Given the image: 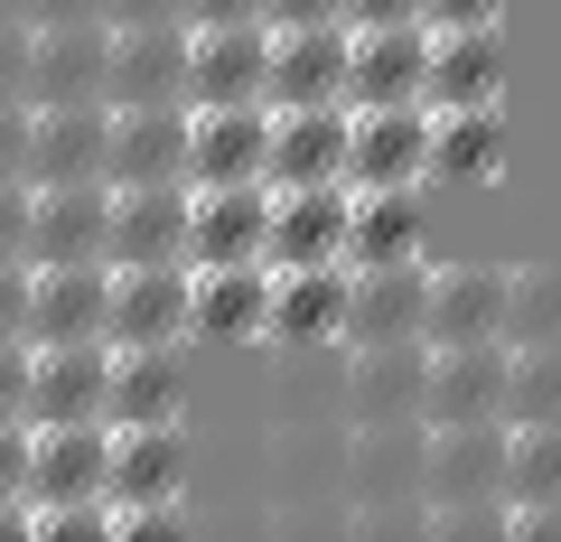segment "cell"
Returning <instances> with one entry per match:
<instances>
[{
	"instance_id": "cell-34",
	"label": "cell",
	"mask_w": 561,
	"mask_h": 542,
	"mask_svg": "<svg viewBox=\"0 0 561 542\" xmlns=\"http://www.w3.org/2000/svg\"><path fill=\"white\" fill-rule=\"evenodd\" d=\"M421 28H505V0H421Z\"/></svg>"
},
{
	"instance_id": "cell-7",
	"label": "cell",
	"mask_w": 561,
	"mask_h": 542,
	"mask_svg": "<svg viewBox=\"0 0 561 542\" xmlns=\"http://www.w3.org/2000/svg\"><path fill=\"white\" fill-rule=\"evenodd\" d=\"M262 103H346V20H290L262 47Z\"/></svg>"
},
{
	"instance_id": "cell-24",
	"label": "cell",
	"mask_w": 561,
	"mask_h": 542,
	"mask_svg": "<svg viewBox=\"0 0 561 542\" xmlns=\"http://www.w3.org/2000/svg\"><path fill=\"white\" fill-rule=\"evenodd\" d=\"M421 103H505V28H431Z\"/></svg>"
},
{
	"instance_id": "cell-16",
	"label": "cell",
	"mask_w": 561,
	"mask_h": 542,
	"mask_svg": "<svg viewBox=\"0 0 561 542\" xmlns=\"http://www.w3.org/2000/svg\"><path fill=\"white\" fill-rule=\"evenodd\" d=\"M103 141H113V103H28V187L103 178Z\"/></svg>"
},
{
	"instance_id": "cell-41",
	"label": "cell",
	"mask_w": 561,
	"mask_h": 542,
	"mask_svg": "<svg viewBox=\"0 0 561 542\" xmlns=\"http://www.w3.org/2000/svg\"><path fill=\"white\" fill-rule=\"evenodd\" d=\"M103 20L131 28V20H187V0H103Z\"/></svg>"
},
{
	"instance_id": "cell-31",
	"label": "cell",
	"mask_w": 561,
	"mask_h": 542,
	"mask_svg": "<svg viewBox=\"0 0 561 542\" xmlns=\"http://www.w3.org/2000/svg\"><path fill=\"white\" fill-rule=\"evenodd\" d=\"M561 496V422H505V505Z\"/></svg>"
},
{
	"instance_id": "cell-19",
	"label": "cell",
	"mask_w": 561,
	"mask_h": 542,
	"mask_svg": "<svg viewBox=\"0 0 561 542\" xmlns=\"http://www.w3.org/2000/svg\"><path fill=\"white\" fill-rule=\"evenodd\" d=\"M103 374H113V346L84 337V346H28V430L47 422H103Z\"/></svg>"
},
{
	"instance_id": "cell-12",
	"label": "cell",
	"mask_w": 561,
	"mask_h": 542,
	"mask_svg": "<svg viewBox=\"0 0 561 542\" xmlns=\"http://www.w3.org/2000/svg\"><path fill=\"white\" fill-rule=\"evenodd\" d=\"M103 103H187V20H131V28H113Z\"/></svg>"
},
{
	"instance_id": "cell-4",
	"label": "cell",
	"mask_w": 561,
	"mask_h": 542,
	"mask_svg": "<svg viewBox=\"0 0 561 542\" xmlns=\"http://www.w3.org/2000/svg\"><path fill=\"white\" fill-rule=\"evenodd\" d=\"M272 319V262H187V337L262 346Z\"/></svg>"
},
{
	"instance_id": "cell-22",
	"label": "cell",
	"mask_w": 561,
	"mask_h": 542,
	"mask_svg": "<svg viewBox=\"0 0 561 542\" xmlns=\"http://www.w3.org/2000/svg\"><path fill=\"white\" fill-rule=\"evenodd\" d=\"M262 20H206L187 28V103H262Z\"/></svg>"
},
{
	"instance_id": "cell-26",
	"label": "cell",
	"mask_w": 561,
	"mask_h": 542,
	"mask_svg": "<svg viewBox=\"0 0 561 542\" xmlns=\"http://www.w3.org/2000/svg\"><path fill=\"white\" fill-rule=\"evenodd\" d=\"M187 412V374H179V346H113V374H103V430H150V422H179Z\"/></svg>"
},
{
	"instance_id": "cell-42",
	"label": "cell",
	"mask_w": 561,
	"mask_h": 542,
	"mask_svg": "<svg viewBox=\"0 0 561 542\" xmlns=\"http://www.w3.org/2000/svg\"><path fill=\"white\" fill-rule=\"evenodd\" d=\"M206 20H262V0H187V28Z\"/></svg>"
},
{
	"instance_id": "cell-13",
	"label": "cell",
	"mask_w": 561,
	"mask_h": 542,
	"mask_svg": "<svg viewBox=\"0 0 561 542\" xmlns=\"http://www.w3.org/2000/svg\"><path fill=\"white\" fill-rule=\"evenodd\" d=\"M346 327V262H290L272 272V319H262V346H290V356H319Z\"/></svg>"
},
{
	"instance_id": "cell-18",
	"label": "cell",
	"mask_w": 561,
	"mask_h": 542,
	"mask_svg": "<svg viewBox=\"0 0 561 542\" xmlns=\"http://www.w3.org/2000/svg\"><path fill=\"white\" fill-rule=\"evenodd\" d=\"M103 262H187V178H140V187H113Z\"/></svg>"
},
{
	"instance_id": "cell-43",
	"label": "cell",
	"mask_w": 561,
	"mask_h": 542,
	"mask_svg": "<svg viewBox=\"0 0 561 542\" xmlns=\"http://www.w3.org/2000/svg\"><path fill=\"white\" fill-rule=\"evenodd\" d=\"M365 20H421V0H346V28Z\"/></svg>"
},
{
	"instance_id": "cell-36",
	"label": "cell",
	"mask_w": 561,
	"mask_h": 542,
	"mask_svg": "<svg viewBox=\"0 0 561 542\" xmlns=\"http://www.w3.org/2000/svg\"><path fill=\"white\" fill-rule=\"evenodd\" d=\"M0 103H28V20H0Z\"/></svg>"
},
{
	"instance_id": "cell-29",
	"label": "cell",
	"mask_w": 561,
	"mask_h": 542,
	"mask_svg": "<svg viewBox=\"0 0 561 542\" xmlns=\"http://www.w3.org/2000/svg\"><path fill=\"white\" fill-rule=\"evenodd\" d=\"M421 253V187H346V272Z\"/></svg>"
},
{
	"instance_id": "cell-33",
	"label": "cell",
	"mask_w": 561,
	"mask_h": 542,
	"mask_svg": "<svg viewBox=\"0 0 561 542\" xmlns=\"http://www.w3.org/2000/svg\"><path fill=\"white\" fill-rule=\"evenodd\" d=\"M0 346H28V262H0Z\"/></svg>"
},
{
	"instance_id": "cell-37",
	"label": "cell",
	"mask_w": 561,
	"mask_h": 542,
	"mask_svg": "<svg viewBox=\"0 0 561 542\" xmlns=\"http://www.w3.org/2000/svg\"><path fill=\"white\" fill-rule=\"evenodd\" d=\"M28 496V422H0V505Z\"/></svg>"
},
{
	"instance_id": "cell-20",
	"label": "cell",
	"mask_w": 561,
	"mask_h": 542,
	"mask_svg": "<svg viewBox=\"0 0 561 542\" xmlns=\"http://www.w3.org/2000/svg\"><path fill=\"white\" fill-rule=\"evenodd\" d=\"M421 57H431V28L421 20L346 28V103H421Z\"/></svg>"
},
{
	"instance_id": "cell-32",
	"label": "cell",
	"mask_w": 561,
	"mask_h": 542,
	"mask_svg": "<svg viewBox=\"0 0 561 542\" xmlns=\"http://www.w3.org/2000/svg\"><path fill=\"white\" fill-rule=\"evenodd\" d=\"M505 422H561V346H515V365H505Z\"/></svg>"
},
{
	"instance_id": "cell-23",
	"label": "cell",
	"mask_w": 561,
	"mask_h": 542,
	"mask_svg": "<svg viewBox=\"0 0 561 542\" xmlns=\"http://www.w3.org/2000/svg\"><path fill=\"white\" fill-rule=\"evenodd\" d=\"M272 234V187H187V262H262Z\"/></svg>"
},
{
	"instance_id": "cell-30",
	"label": "cell",
	"mask_w": 561,
	"mask_h": 542,
	"mask_svg": "<svg viewBox=\"0 0 561 542\" xmlns=\"http://www.w3.org/2000/svg\"><path fill=\"white\" fill-rule=\"evenodd\" d=\"M505 346H561V262L505 272Z\"/></svg>"
},
{
	"instance_id": "cell-11",
	"label": "cell",
	"mask_w": 561,
	"mask_h": 542,
	"mask_svg": "<svg viewBox=\"0 0 561 542\" xmlns=\"http://www.w3.org/2000/svg\"><path fill=\"white\" fill-rule=\"evenodd\" d=\"M113 262H28V346H84L103 337Z\"/></svg>"
},
{
	"instance_id": "cell-8",
	"label": "cell",
	"mask_w": 561,
	"mask_h": 542,
	"mask_svg": "<svg viewBox=\"0 0 561 542\" xmlns=\"http://www.w3.org/2000/svg\"><path fill=\"white\" fill-rule=\"evenodd\" d=\"M272 150V103H187V187H243Z\"/></svg>"
},
{
	"instance_id": "cell-2",
	"label": "cell",
	"mask_w": 561,
	"mask_h": 542,
	"mask_svg": "<svg viewBox=\"0 0 561 542\" xmlns=\"http://www.w3.org/2000/svg\"><path fill=\"white\" fill-rule=\"evenodd\" d=\"M103 346H187V262H113Z\"/></svg>"
},
{
	"instance_id": "cell-6",
	"label": "cell",
	"mask_w": 561,
	"mask_h": 542,
	"mask_svg": "<svg viewBox=\"0 0 561 542\" xmlns=\"http://www.w3.org/2000/svg\"><path fill=\"white\" fill-rule=\"evenodd\" d=\"M346 356V430H383V422H421V383H431V346L393 337V346H337Z\"/></svg>"
},
{
	"instance_id": "cell-5",
	"label": "cell",
	"mask_w": 561,
	"mask_h": 542,
	"mask_svg": "<svg viewBox=\"0 0 561 542\" xmlns=\"http://www.w3.org/2000/svg\"><path fill=\"white\" fill-rule=\"evenodd\" d=\"M262 187H346V103H272Z\"/></svg>"
},
{
	"instance_id": "cell-25",
	"label": "cell",
	"mask_w": 561,
	"mask_h": 542,
	"mask_svg": "<svg viewBox=\"0 0 561 542\" xmlns=\"http://www.w3.org/2000/svg\"><path fill=\"white\" fill-rule=\"evenodd\" d=\"M103 459H113V430H103V422H47V430H28V505L103 496Z\"/></svg>"
},
{
	"instance_id": "cell-1",
	"label": "cell",
	"mask_w": 561,
	"mask_h": 542,
	"mask_svg": "<svg viewBox=\"0 0 561 542\" xmlns=\"http://www.w3.org/2000/svg\"><path fill=\"white\" fill-rule=\"evenodd\" d=\"M346 187H431V113L346 103Z\"/></svg>"
},
{
	"instance_id": "cell-15",
	"label": "cell",
	"mask_w": 561,
	"mask_h": 542,
	"mask_svg": "<svg viewBox=\"0 0 561 542\" xmlns=\"http://www.w3.org/2000/svg\"><path fill=\"white\" fill-rule=\"evenodd\" d=\"M421 300H431V262H375V272H346V327L337 346H393L421 337Z\"/></svg>"
},
{
	"instance_id": "cell-21",
	"label": "cell",
	"mask_w": 561,
	"mask_h": 542,
	"mask_svg": "<svg viewBox=\"0 0 561 542\" xmlns=\"http://www.w3.org/2000/svg\"><path fill=\"white\" fill-rule=\"evenodd\" d=\"M103 178H187V103H113V141H103Z\"/></svg>"
},
{
	"instance_id": "cell-38",
	"label": "cell",
	"mask_w": 561,
	"mask_h": 542,
	"mask_svg": "<svg viewBox=\"0 0 561 542\" xmlns=\"http://www.w3.org/2000/svg\"><path fill=\"white\" fill-rule=\"evenodd\" d=\"M0 178H28V103H0Z\"/></svg>"
},
{
	"instance_id": "cell-39",
	"label": "cell",
	"mask_w": 561,
	"mask_h": 542,
	"mask_svg": "<svg viewBox=\"0 0 561 542\" xmlns=\"http://www.w3.org/2000/svg\"><path fill=\"white\" fill-rule=\"evenodd\" d=\"M28 412V346H0V422Z\"/></svg>"
},
{
	"instance_id": "cell-9",
	"label": "cell",
	"mask_w": 561,
	"mask_h": 542,
	"mask_svg": "<svg viewBox=\"0 0 561 542\" xmlns=\"http://www.w3.org/2000/svg\"><path fill=\"white\" fill-rule=\"evenodd\" d=\"M113 20H28V103H103Z\"/></svg>"
},
{
	"instance_id": "cell-45",
	"label": "cell",
	"mask_w": 561,
	"mask_h": 542,
	"mask_svg": "<svg viewBox=\"0 0 561 542\" xmlns=\"http://www.w3.org/2000/svg\"><path fill=\"white\" fill-rule=\"evenodd\" d=\"M0 20H28V0H0Z\"/></svg>"
},
{
	"instance_id": "cell-40",
	"label": "cell",
	"mask_w": 561,
	"mask_h": 542,
	"mask_svg": "<svg viewBox=\"0 0 561 542\" xmlns=\"http://www.w3.org/2000/svg\"><path fill=\"white\" fill-rule=\"evenodd\" d=\"M262 20L290 28V20H346V0H262Z\"/></svg>"
},
{
	"instance_id": "cell-14",
	"label": "cell",
	"mask_w": 561,
	"mask_h": 542,
	"mask_svg": "<svg viewBox=\"0 0 561 542\" xmlns=\"http://www.w3.org/2000/svg\"><path fill=\"white\" fill-rule=\"evenodd\" d=\"M486 337H505V272H486V262H431L421 346H486Z\"/></svg>"
},
{
	"instance_id": "cell-10",
	"label": "cell",
	"mask_w": 561,
	"mask_h": 542,
	"mask_svg": "<svg viewBox=\"0 0 561 542\" xmlns=\"http://www.w3.org/2000/svg\"><path fill=\"white\" fill-rule=\"evenodd\" d=\"M187 496V430L150 422V430H113V459H103V505L122 515H160Z\"/></svg>"
},
{
	"instance_id": "cell-3",
	"label": "cell",
	"mask_w": 561,
	"mask_h": 542,
	"mask_svg": "<svg viewBox=\"0 0 561 542\" xmlns=\"http://www.w3.org/2000/svg\"><path fill=\"white\" fill-rule=\"evenodd\" d=\"M505 365L515 346H431V383H421V430H468V422H505Z\"/></svg>"
},
{
	"instance_id": "cell-44",
	"label": "cell",
	"mask_w": 561,
	"mask_h": 542,
	"mask_svg": "<svg viewBox=\"0 0 561 542\" xmlns=\"http://www.w3.org/2000/svg\"><path fill=\"white\" fill-rule=\"evenodd\" d=\"M28 20H103V0H28Z\"/></svg>"
},
{
	"instance_id": "cell-27",
	"label": "cell",
	"mask_w": 561,
	"mask_h": 542,
	"mask_svg": "<svg viewBox=\"0 0 561 542\" xmlns=\"http://www.w3.org/2000/svg\"><path fill=\"white\" fill-rule=\"evenodd\" d=\"M496 169H505V103H440L431 113V187H486Z\"/></svg>"
},
{
	"instance_id": "cell-28",
	"label": "cell",
	"mask_w": 561,
	"mask_h": 542,
	"mask_svg": "<svg viewBox=\"0 0 561 542\" xmlns=\"http://www.w3.org/2000/svg\"><path fill=\"white\" fill-rule=\"evenodd\" d=\"M262 262L272 272H290V262H346V187H272Z\"/></svg>"
},
{
	"instance_id": "cell-35",
	"label": "cell",
	"mask_w": 561,
	"mask_h": 542,
	"mask_svg": "<svg viewBox=\"0 0 561 542\" xmlns=\"http://www.w3.org/2000/svg\"><path fill=\"white\" fill-rule=\"evenodd\" d=\"M0 262H28V178H0Z\"/></svg>"
},
{
	"instance_id": "cell-17",
	"label": "cell",
	"mask_w": 561,
	"mask_h": 542,
	"mask_svg": "<svg viewBox=\"0 0 561 542\" xmlns=\"http://www.w3.org/2000/svg\"><path fill=\"white\" fill-rule=\"evenodd\" d=\"M103 224H113V178L28 187V262H103Z\"/></svg>"
}]
</instances>
